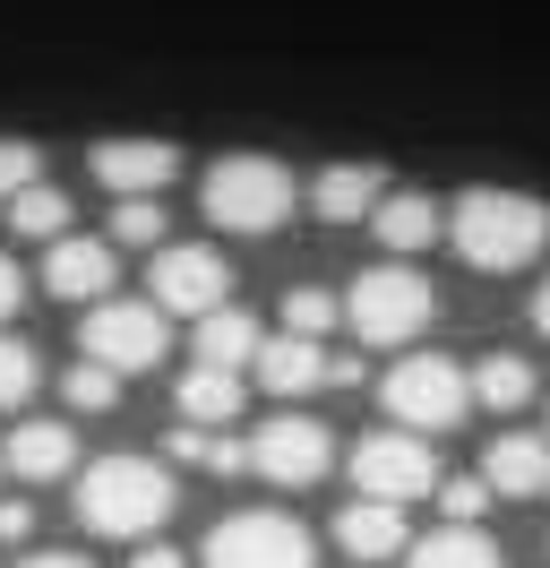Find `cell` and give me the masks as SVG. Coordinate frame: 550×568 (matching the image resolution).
<instances>
[{"label":"cell","mask_w":550,"mask_h":568,"mask_svg":"<svg viewBox=\"0 0 550 568\" xmlns=\"http://www.w3.org/2000/svg\"><path fill=\"white\" fill-rule=\"evenodd\" d=\"M439 233L456 242L465 267L516 276V267H533V258L550 250V199H533V190H465V199L447 207Z\"/></svg>","instance_id":"6da1fadb"},{"label":"cell","mask_w":550,"mask_h":568,"mask_svg":"<svg viewBox=\"0 0 550 568\" xmlns=\"http://www.w3.org/2000/svg\"><path fill=\"white\" fill-rule=\"evenodd\" d=\"M172 508H181V483H172V465H155V457H95V465H78V517H86V534L146 542Z\"/></svg>","instance_id":"7a4b0ae2"},{"label":"cell","mask_w":550,"mask_h":568,"mask_svg":"<svg viewBox=\"0 0 550 568\" xmlns=\"http://www.w3.org/2000/svg\"><path fill=\"white\" fill-rule=\"evenodd\" d=\"M198 207H206V224H215V233L267 242V233H284V224H293L302 181H293V164H275V155H224V164H206Z\"/></svg>","instance_id":"3957f363"},{"label":"cell","mask_w":550,"mask_h":568,"mask_svg":"<svg viewBox=\"0 0 550 568\" xmlns=\"http://www.w3.org/2000/svg\"><path fill=\"white\" fill-rule=\"evenodd\" d=\"M430 311H439V293H430V276L412 267V258H370L361 276H353V293H344V327L361 336V345H412L421 327H430Z\"/></svg>","instance_id":"277c9868"},{"label":"cell","mask_w":550,"mask_h":568,"mask_svg":"<svg viewBox=\"0 0 550 568\" xmlns=\"http://www.w3.org/2000/svg\"><path fill=\"white\" fill-rule=\"evenodd\" d=\"M378 405H387V423H405V430H456L473 414V379L447 354H405L378 379Z\"/></svg>","instance_id":"5b68a950"},{"label":"cell","mask_w":550,"mask_h":568,"mask_svg":"<svg viewBox=\"0 0 550 568\" xmlns=\"http://www.w3.org/2000/svg\"><path fill=\"white\" fill-rule=\"evenodd\" d=\"M198 568H318V542L284 508H233L224 526L206 534Z\"/></svg>","instance_id":"8992f818"},{"label":"cell","mask_w":550,"mask_h":568,"mask_svg":"<svg viewBox=\"0 0 550 568\" xmlns=\"http://www.w3.org/2000/svg\"><path fill=\"white\" fill-rule=\"evenodd\" d=\"M344 465H353V491H370V499H430V483H439L430 430H405V423L361 430Z\"/></svg>","instance_id":"52a82bcc"},{"label":"cell","mask_w":550,"mask_h":568,"mask_svg":"<svg viewBox=\"0 0 550 568\" xmlns=\"http://www.w3.org/2000/svg\"><path fill=\"white\" fill-rule=\"evenodd\" d=\"M78 345H86L95 362H112L121 379H138V371H155V362L172 354V327H164L155 302H121V293H103V302H86Z\"/></svg>","instance_id":"ba28073f"},{"label":"cell","mask_w":550,"mask_h":568,"mask_svg":"<svg viewBox=\"0 0 550 568\" xmlns=\"http://www.w3.org/2000/svg\"><path fill=\"white\" fill-rule=\"evenodd\" d=\"M233 293V267H224V250L206 242H155V267H146V302L155 311H181V320H198V311H215Z\"/></svg>","instance_id":"9c48e42d"},{"label":"cell","mask_w":550,"mask_h":568,"mask_svg":"<svg viewBox=\"0 0 550 568\" xmlns=\"http://www.w3.org/2000/svg\"><path fill=\"white\" fill-rule=\"evenodd\" d=\"M336 465V439H327V423L318 414H275V423L249 430V474H267V483H284V491H302V483H318Z\"/></svg>","instance_id":"30bf717a"},{"label":"cell","mask_w":550,"mask_h":568,"mask_svg":"<svg viewBox=\"0 0 550 568\" xmlns=\"http://www.w3.org/2000/svg\"><path fill=\"white\" fill-rule=\"evenodd\" d=\"M112 284H121V250L112 242L52 233V250H43V293H52V302H103Z\"/></svg>","instance_id":"8fae6325"},{"label":"cell","mask_w":550,"mask_h":568,"mask_svg":"<svg viewBox=\"0 0 550 568\" xmlns=\"http://www.w3.org/2000/svg\"><path fill=\"white\" fill-rule=\"evenodd\" d=\"M86 164H95V181L112 190V199H138V190L181 181V146H164V139H103V146H86Z\"/></svg>","instance_id":"7c38bea8"},{"label":"cell","mask_w":550,"mask_h":568,"mask_svg":"<svg viewBox=\"0 0 550 568\" xmlns=\"http://www.w3.org/2000/svg\"><path fill=\"white\" fill-rule=\"evenodd\" d=\"M405 542H412V526H405V499H353L336 517V551L344 560H361V568H387V560H405Z\"/></svg>","instance_id":"4fadbf2b"},{"label":"cell","mask_w":550,"mask_h":568,"mask_svg":"<svg viewBox=\"0 0 550 568\" xmlns=\"http://www.w3.org/2000/svg\"><path fill=\"white\" fill-rule=\"evenodd\" d=\"M249 371H258V388L275 396V405H293V396L327 388V336H258V354H249Z\"/></svg>","instance_id":"5bb4252c"},{"label":"cell","mask_w":550,"mask_h":568,"mask_svg":"<svg viewBox=\"0 0 550 568\" xmlns=\"http://www.w3.org/2000/svg\"><path fill=\"white\" fill-rule=\"evenodd\" d=\"M302 199L318 224H370V207L387 199V173L378 164H327V173L302 181Z\"/></svg>","instance_id":"9a60e30c"},{"label":"cell","mask_w":550,"mask_h":568,"mask_svg":"<svg viewBox=\"0 0 550 568\" xmlns=\"http://www.w3.org/2000/svg\"><path fill=\"white\" fill-rule=\"evenodd\" d=\"M439 224H447V207L430 199V190H387V199L370 207V233H378V250H387V258L430 250V242H439Z\"/></svg>","instance_id":"2e32d148"},{"label":"cell","mask_w":550,"mask_h":568,"mask_svg":"<svg viewBox=\"0 0 550 568\" xmlns=\"http://www.w3.org/2000/svg\"><path fill=\"white\" fill-rule=\"evenodd\" d=\"M481 483L499 499H542L550 491V439L533 430H508V439H490V457H481Z\"/></svg>","instance_id":"e0dca14e"},{"label":"cell","mask_w":550,"mask_h":568,"mask_svg":"<svg viewBox=\"0 0 550 568\" xmlns=\"http://www.w3.org/2000/svg\"><path fill=\"white\" fill-rule=\"evenodd\" d=\"M0 465H9L18 483H61V474H78V430L69 423H18Z\"/></svg>","instance_id":"ac0fdd59"},{"label":"cell","mask_w":550,"mask_h":568,"mask_svg":"<svg viewBox=\"0 0 550 568\" xmlns=\"http://www.w3.org/2000/svg\"><path fill=\"white\" fill-rule=\"evenodd\" d=\"M241 405H249V388H241V371H224V362H198V371H181V388H172V414L181 423H241Z\"/></svg>","instance_id":"d6986e66"},{"label":"cell","mask_w":550,"mask_h":568,"mask_svg":"<svg viewBox=\"0 0 550 568\" xmlns=\"http://www.w3.org/2000/svg\"><path fill=\"white\" fill-rule=\"evenodd\" d=\"M405 568H499V542L481 526H456V517H447L439 534L405 542Z\"/></svg>","instance_id":"ffe728a7"},{"label":"cell","mask_w":550,"mask_h":568,"mask_svg":"<svg viewBox=\"0 0 550 568\" xmlns=\"http://www.w3.org/2000/svg\"><path fill=\"white\" fill-rule=\"evenodd\" d=\"M542 396V379H533V354H481L473 371V405H490V414H524Z\"/></svg>","instance_id":"44dd1931"},{"label":"cell","mask_w":550,"mask_h":568,"mask_svg":"<svg viewBox=\"0 0 550 568\" xmlns=\"http://www.w3.org/2000/svg\"><path fill=\"white\" fill-rule=\"evenodd\" d=\"M0 207H9V233H18V242H52V233H69V190H52V181H27V190H9V199H0Z\"/></svg>","instance_id":"7402d4cb"},{"label":"cell","mask_w":550,"mask_h":568,"mask_svg":"<svg viewBox=\"0 0 550 568\" xmlns=\"http://www.w3.org/2000/svg\"><path fill=\"white\" fill-rule=\"evenodd\" d=\"M249 354H258V320H249V311H233V302L198 311V362H224V371H241Z\"/></svg>","instance_id":"603a6c76"},{"label":"cell","mask_w":550,"mask_h":568,"mask_svg":"<svg viewBox=\"0 0 550 568\" xmlns=\"http://www.w3.org/2000/svg\"><path fill=\"white\" fill-rule=\"evenodd\" d=\"M155 242H164V207H155V190L112 199V250H155Z\"/></svg>","instance_id":"cb8c5ba5"},{"label":"cell","mask_w":550,"mask_h":568,"mask_svg":"<svg viewBox=\"0 0 550 568\" xmlns=\"http://www.w3.org/2000/svg\"><path fill=\"white\" fill-rule=\"evenodd\" d=\"M103 405H121V371L86 354L78 371H69V414H103Z\"/></svg>","instance_id":"d4e9b609"},{"label":"cell","mask_w":550,"mask_h":568,"mask_svg":"<svg viewBox=\"0 0 550 568\" xmlns=\"http://www.w3.org/2000/svg\"><path fill=\"white\" fill-rule=\"evenodd\" d=\"M34 371H43V362H34V345H27V336H9V327H0V414H9V405H27V396H34Z\"/></svg>","instance_id":"484cf974"},{"label":"cell","mask_w":550,"mask_h":568,"mask_svg":"<svg viewBox=\"0 0 550 568\" xmlns=\"http://www.w3.org/2000/svg\"><path fill=\"white\" fill-rule=\"evenodd\" d=\"M336 320H344L336 293H318V284H293V293H284V327H293V336H327Z\"/></svg>","instance_id":"4316f807"},{"label":"cell","mask_w":550,"mask_h":568,"mask_svg":"<svg viewBox=\"0 0 550 568\" xmlns=\"http://www.w3.org/2000/svg\"><path fill=\"white\" fill-rule=\"evenodd\" d=\"M430 499H439V517H456V526H481V508H490V483L481 474H456V483H430Z\"/></svg>","instance_id":"83f0119b"},{"label":"cell","mask_w":550,"mask_h":568,"mask_svg":"<svg viewBox=\"0 0 550 568\" xmlns=\"http://www.w3.org/2000/svg\"><path fill=\"white\" fill-rule=\"evenodd\" d=\"M27 181H43V146L0 139V199H9V190H27Z\"/></svg>","instance_id":"f1b7e54d"},{"label":"cell","mask_w":550,"mask_h":568,"mask_svg":"<svg viewBox=\"0 0 550 568\" xmlns=\"http://www.w3.org/2000/svg\"><path fill=\"white\" fill-rule=\"evenodd\" d=\"M18 302H27V276H18V258L0 250V327L18 320Z\"/></svg>","instance_id":"f546056e"},{"label":"cell","mask_w":550,"mask_h":568,"mask_svg":"<svg viewBox=\"0 0 550 568\" xmlns=\"http://www.w3.org/2000/svg\"><path fill=\"white\" fill-rule=\"evenodd\" d=\"M27 526H34L27 499H0V542H27Z\"/></svg>","instance_id":"4dcf8cb0"},{"label":"cell","mask_w":550,"mask_h":568,"mask_svg":"<svg viewBox=\"0 0 550 568\" xmlns=\"http://www.w3.org/2000/svg\"><path fill=\"white\" fill-rule=\"evenodd\" d=\"M130 568H190V560H181L172 542H155V534H146V542H138V560H130Z\"/></svg>","instance_id":"1f68e13d"},{"label":"cell","mask_w":550,"mask_h":568,"mask_svg":"<svg viewBox=\"0 0 550 568\" xmlns=\"http://www.w3.org/2000/svg\"><path fill=\"white\" fill-rule=\"evenodd\" d=\"M18 568H95V560H78V551H27Z\"/></svg>","instance_id":"d6a6232c"},{"label":"cell","mask_w":550,"mask_h":568,"mask_svg":"<svg viewBox=\"0 0 550 568\" xmlns=\"http://www.w3.org/2000/svg\"><path fill=\"white\" fill-rule=\"evenodd\" d=\"M533 327H542V336H550V276L533 284Z\"/></svg>","instance_id":"836d02e7"},{"label":"cell","mask_w":550,"mask_h":568,"mask_svg":"<svg viewBox=\"0 0 550 568\" xmlns=\"http://www.w3.org/2000/svg\"><path fill=\"white\" fill-rule=\"evenodd\" d=\"M0 474H9V465H0Z\"/></svg>","instance_id":"e575fe53"},{"label":"cell","mask_w":550,"mask_h":568,"mask_svg":"<svg viewBox=\"0 0 550 568\" xmlns=\"http://www.w3.org/2000/svg\"><path fill=\"white\" fill-rule=\"evenodd\" d=\"M542 499H550V491H542Z\"/></svg>","instance_id":"d590c367"}]
</instances>
